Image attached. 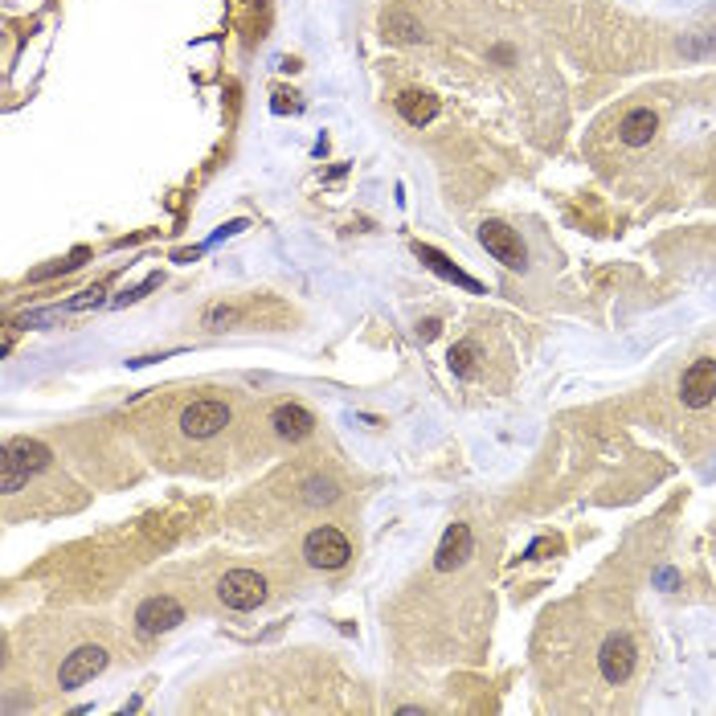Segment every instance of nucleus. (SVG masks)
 <instances>
[{
  "mask_svg": "<svg viewBox=\"0 0 716 716\" xmlns=\"http://www.w3.org/2000/svg\"><path fill=\"white\" fill-rule=\"evenodd\" d=\"M54 463V451L37 438H9L5 451H0V491H21L33 475H41Z\"/></svg>",
  "mask_w": 716,
  "mask_h": 716,
  "instance_id": "f257e3e1",
  "label": "nucleus"
},
{
  "mask_svg": "<svg viewBox=\"0 0 716 716\" xmlns=\"http://www.w3.org/2000/svg\"><path fill=\"white\" fill-rule=\"evenodd\" d=\"M303 557L311 569H344L348 557H352V545H348V536L332 524H320V528H311L307 532V541H303Z\"/></svg>",
  "mask_w": 716,
  "mask_h": 716,
  "instance_id": "f03ea898",
  "label": "nucleus"
},
{
  "mask_svg": "<svg viewBox=\"0 0 716 716\" xmlns=\"http://www.w3.org/2000/svg\"><path fill=\"white\" fill-rule=\"evenodd\" d=\"M217 598L226 602L230 610H258L262 602H266V581H262V573H254V569H230L226 577L217 581Z\"/></svg>",
  "mask_w": 716,
  "mask_h": 716,
  "instance_id": "7ed1b4c3",
  "label": "nucleus"
},
{
  "mask_svg": "<svg viewBox=\"0 0 716 716\" xmlns=\"http://www.w3.org/2000/svg\"><path fill=\"white\" fill-rule=\"evenodd\" d=\"M479 242H483V250L491 258L504 262L508 271H524V266H528V250H524L520 234L512 226H504V221H483V226H479Z\"/></svg>",
  "mask_w": 716,
  "mask_h": 716,
  "instance_id": "20e7f679",
  "label": "nucleus"
},
{
  "mask_svg": "<svg viewBox=\"0 0 716 716\" xmlns=\"http://www.w3.org/2000/svg\"><path fill=\"white\" fill-rule=\"evenodd\" d=\"M230 406L226 401H217V397H201V401H193V406H185V414H181V430L189 434V438H213V434H221L230 426Z\"/></svg>",
  "mask_w": 716,
  "mask_h": 716,
  "instance_id": "39448f33",
  "label": "nucleus"
},
{
  "mask_svg": "<svg viewBox=\"0 0 716 716\" xmlns=\"http://www.w3.org/2000/svg\"><path fill=\"white\" fill-rule=\"evenodd\" d=\"M103 667H107V651H103L99 643L74 647V651L62 659V667H58V684H62L66 692H74V688H82L86 680H95Z\"/></svg>",
  "mask_w": 716,
  "mask_h": 716,
  "instance_id": "423d86ee",
  "label": "nucleus"
},
{
  "mask_svg": "<svg viewBox=\"0 0 716 716\" xmlns=\"http://www.w3.org/2000/svg\"><path fill=\"white\" fill-rule=\"evenodd\" d=\"M181 622H185V606L176 602V598H168V594H152L136 610V631L148 635V639L172 631V626H181Z\"/></svg>",
  "mask_w": 716,
  "mask_h": 716,
  "instance_id": "0eeeda50",
  "label": "nucleus"
},
{
  "mask_svg": "<svg viewBox=\"0 0 716 716\" xmlns=\"http://www.w3.org/2000/svg\"><path fill=\"white\" fill-rule=\"evenodd\" d=\"M635 659H639V651H635L631 635H610V639L602 643V651H598V671H602V680H606V684L631 680Z\"/></svg>",
  "mask_w": 716,
  "mask_h": 716,
  "instance_id": "6e6552de",
  "label": "nucleus"
},
{
  "mask_svg": "<svg viewBox=\"0 0 716 716\" xmlns=\"http://www.w3.org/2000/svg\"><path fill=\"white\" fill-rule=\"evenodd\" d=\"M680 397H684V406H692V410L712 406V397H716V361H708V356L692 361V365L684 369Z\"/></svg>",
  "mask_w": 716,
  "mask_h": 716,
  "instance_id": "1a4fd4ad",
  "label": "nucleus"
},
{
  "mask_svg": "<svg viewBox=\"0 0 716 716\" xmlns=\"http://www.w3.org/2000/svg\"><path fill=\"white\" fill-rule=\"evenodd\" d=\"M471 549H475V536H471V528L467 524H451L442 532V541H438V553H434V569L438 573H451V569H459L467 557H471Z\"/></svg>",
  "mask_w": 716,
  "mask_h": 716,
  "instance_id": "9d476101",
  "label": "nucleus"
},
{
  "mask_svg": "<svg viewBox=\"0 0 716 716\" xmlns=\"http://www.w3.org/2000/svg\"><path fill=\"white\" fill-rule=\"evenodd\" d=\"M271 426H275L279 438L303 442L311 430H316V414H311L307 406H299V401H283V406H275V414H271Z\"/></svg>",
  "mask_w": 716,
  "mask_h": 716,
  "instance_id": "9b49d317",
  "label": "nucleus"
},
{
  "mask_svg": "<svg viewBox=\"0 0 716 716\" xmlns=\"http://www.w3.org/2000/svg\"><path fill=\"white\" fill-rule=\"evenodd\" d=\"M655 131H659V115H655L651 107H635L631 115L618 123V140H622L626 148H643V144L655 140Z\"/></svg>",
  "mask_w": 716,
  "mask_h": 716,
  "instance_id": "f8f14e48",
  "label": "nucleus"
},
{
  "mask_svg": "<svg viewBox=\"0 0 716 716\" xmlns=\"http://www.w3.org/2000/svg\"><path fill=\"white\" fill-rule=\"evenodd\" d=\"M414 250H418V258L430 266V271H434V275H442L446 283H455V287H463V291H471V295H479V291H483V287H479V279H471L467 271H459V266H455L451 258H446V254H438L434 246H422V242H418Z\"/></svg>",
  "mask_w": 716,
  "mask_h": 716,
  "instance_id": "ddd939ff",
  "label": "nucleus"
},
{
  "mask_svg": "<svg viewBox=\"0 0 716 716\" xmlns=\"http://www.w3.org/2000/svg\"><path fill=\"white\" fill-rule=\"evenodd\" d=\"M397 115L406 119L410 127H426L438 115V99L430 91H401L397 95Z\"/></svg>",
  "mask_w": 716,
  "mask_h": 716,
  "instance_id": "4468645a",
  "label": "nucleus"
},
{
  "mask_svg": "<svg viewBox=\"0 0 716 716\" xmlns=\"http://www.w3.org/2000/svg\"><path fill=\"white\" fill-rule=\"evenodd\" d=\"M381 25H385V37H393V41H406V46H410V41H422V25L414 17H406L401 9L385 13Z\"/></svg>",
  "mask_w": 716,
  "mask_h": 716,
  "instance_id": "2eb2a0df",
  "label": "nucleus"
},
{
  "mask_svg": "<svg viewBox=\"0 0 716 716\" xmlns=\"http://www.w3.org/2000/svg\"><path fill=\"white\" fill-rule=\"evenodd\" d=\"M336 496H340L336 479H324V475L303 479V500H307L311 508H320V504H336Z\"/></svg>",
  "mask_w": 716,
  "mask_h": 716,
  "instance_id": "dca6fc26",
  "label": "nucleus"
},
{
  "mask_svg": "<svg viewBox=\"0 0 716 716\" xmlns=\"http://www.w3.org/2000/svg\"><path fill=\"white\" fill-rule=\"evenodd\" d=\"M475 356H479V348H475L471 340H463V344L451 348V369H455V377H471V373H475Z\"/></svg>",
  "mask_w": 716,
  "mask_h": 716,
  "instance_id": "f3484780",
  "label": "nucleus"
},
{
  "mask_svg": "<svg viewBox=\"0 0 716 716\" xmlns=\"http://www.w3.org/2000/svg\"><path fill=\"white\" fill-rule=\"evenodd\" d=\"M422 336H426V340H434V336H438V324H434V320H426V324H422Z\"/></svg>",
  "mask_w": 716,
  "mask_h": 716,
  "instance_id": "a211bd4d",
  "label": "nucleus"
}]
</instances>
